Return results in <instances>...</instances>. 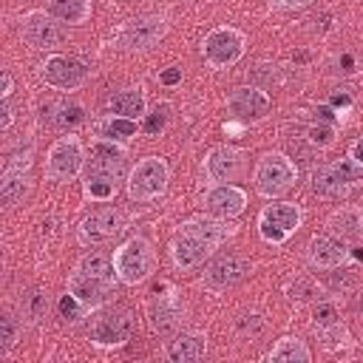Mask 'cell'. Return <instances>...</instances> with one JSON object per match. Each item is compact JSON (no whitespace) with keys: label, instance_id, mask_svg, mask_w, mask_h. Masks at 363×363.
Segmentation results:
<instances>
[{"label":"cell","instance_id":"cell-1","mask_svg":"<svg viewBox=\"0 0 363 363\" xmlns=\"http://www.w3.org/2000/svg\"><path fill=\"white\" fill-rule=\"evenodd\" d=\"M233 233V227H227L224 221L216 218H187L184 224H179L176 238L170 241V258L179 269H193L199 264H204V258Z\"/></svg>","mask_w":363,"mask_h":363},{"label":"cell","instance_id":"cell-2","mask_svg":"<svg viewBox=\"0 0 363 363\" xmlns=\"http://www.w3.org/2000/svg\"><path fill=\"white\" fill-rule=\"evenodd\" d=\"M116 278L119 275H116L113 261H108L99 252H91V255L79 258V264L74 267V272L68 278V292H74L88 309H96L111 298Z\"/></svg>","mask_w":363,"mask_h":363},{"label":"cell","instance_id":"cell-3","mask_svg":"<svg viewBox=\"0 0 363 363\" xmlns=\"http://www.w3.org/2000/svg\"><path fill=\"white\" fill-rule=\"evenodd\" d=\"M113 267H116V275L122 284H139L145 281L153 267H156V255H153V247L145 241V238H128L116 252H113Z\"/></svg>","mask_w":363,"mask_h":363},{"label":"cell","instance_id":"cell-4","mask_svg":"<svg viewBox=\"0 0 363 363\" xmlns=\"http://www.w3.org/2000/svg\"><path fill=\"white\" fill-rule=\"evenodd\" d=\"M360 184H363V164H357L352 156L326 164L323 170L315 173V182H312L315 193H320L326 199H343Z\"/></svg>","mask_w":363,"mask_h":363},{"label":"cell","instance_id":"cell-5","mask_svg":"<svg viewBox=\"0 0 363 363\" xmlns=\"http://www.w3.org/2000/svg\"><path fill=\"white\" fill-rule=\"evenodd\" d=\"M130 335H133V315L128 309H102L88 323L91 343H96L102 349L125 346L130 340Z\"/></svg>","mask_w":363,"mask_h":363},{"label":"cell","instance_id":"cell-6","mask_svg":"<svg viewBox=\"0 0 363 363\" xmlns=\"http://www.w3.org/2000/svg\"><path fill=\"white\" fill-rule=\"evenodd\" d=\"M167 164L159 156H147L136 162V167L128 176V196L133 201H153L167 190Z\"/></svg>","mask_w":363,"mask_h":363},{"label":"cell","instance_id":"cell-7","mask_svg":"<svg viewBox=\"0 0 363 363\" xmlns=\"http://www.w3.org/2000/svg\"><path fill=\"white\" fill-rule=\"evenodd\" d=\"M255 190L267 199L286 193L295 184V164L284 156V153H267L261 156L258 167H255Z\"/></svg>","mask_w":363,"mask_h":363},{"label":"cell","instance_id":"cell-8","mask_svg":"<svg viewBox=\"0 0 363 363\" xmlns=\"http://www.w3.org/2000/svg\"><path fill=\"white\" fill-rule=\"evenodd\" d=\"M301 224V210L292 201H278L267 204L258 216V233L269 244H284Z\"/></svg>","mask_w":363,"mask_h":363},{"label":"cell","instance_id":"cell-9","mask_svg":"<svg viewBox=\"0 0 363 363\" xmlns=\"http://www.w3.org/2000/svg\"><path fill=\"white\" fill-rule=\"evenodd\" d=\"M43 82L57 88V91H74L79 85H85V79L91 77V65L79 57H48L43 62V71H40Z\"/></svg>","mask_w":363,"mask_h":363},{"label":"cell","instance_id":"cell-10","mask_svg":"<svg viewBox=\"0 0 363 363\" xmlns=\"http://www.w3.org/2000/svg\"><path fill=\"white\" fill-rule=\"evenodd\" d=\"M85 162L82 145L74 136H62L51 145L48 150V162H45V173L51 182H71L74 176H79Z\"/></svg>","mask_w":363,"mask_h":363},{"label":"cell","instance_id":"cell-11","mask_svg":"<svg viewBox=\"0 0 363 363\" xmlns=\"http://www.w3.org/2000/svg\"><path fill=\"white\" fill-rule=\"evenodd\" d=\"M201 54L213 68H227V65L241 60L244 34L235 28H213L201 43Z\"/></svg>","mask_w":363,"mask_h":363},{"label":"cell","instance_id":"cell-12","mask_svg":"<svg viewBox=\"0 0 363 363\" xmlns=\"http://www.w3.org/2000/svg\"><path fill=\"white\" fill-rule=\"evenodd\" d=\"M125 230V216H122V210H116V207H102V210H96V213H91L82 224H79V230H77V238H79V244H85V247H99V244H108L113 235H119Z\"/></svg>","mask_w":363,"mask_h":363},{"label":"cell","instance_id":"cell-13","mask_svg":"<svg viewBox=\"0 0 363 363\" xmlns=\"http://www.w3.org/2000/svg\"><path fill=\"white\" fill-rule=\"evenodd\" d=\"M122 173H125V150L111 139L96 142L91 147V162H88L85 179H99V182H108L116 187Z\"/></svg>","mask_w":363,"mask_h":363},{"label":"cell","instance_id":"cell-14","mask_svg":"<svg viewBox=\"0 0 363 363\" xmlns=\"http://www.w3.org/2000/svg\"><path fill=\"white\" fill-rule=\"evenodd\" d=\"M167 26L162 17H136L130 20L122 31H119V48L125 51H145L150 45H156L162 37H164Z\"/></svg>","mask_w":363,"mask_h":363},{"label":"cell","instance_id":"cell-15","mask_svg":"<svg viewBox=\"0 0 363 363\" xmlns=\"http://www.w3.org/2000/svg\"><path fill=\"white\" fill-rule=\"evenodd\" d=\"M244 207H247V193L230 182L213 184L204 193V210L216 218H235L244 213Z\"/></svg>","mask_w":363,"mask_h":363},{"label":"cell","instance_id":"cell-16","mask_svg":"<svg viewBox=\"0 0 363 363\" xmlns=\"http://www.w3.org/2000/svg\"><path fill=\"white\" fill-rule=\"evenodd\" d=\"M250 275V261L235 255V252H227V255H218L207 272H204V284L210 289H230L235 284H241L244 278Z\"/></svg>","mask_w":363,"mask_h":363},{"label":"cell","instance_id":"cell-17","mask_svg":"<svg viewBox=\"0 0 363 363\" xmlns=\"http://www.w3.org/2000/svg\"><path fill=\"white\" fill-rule=\"evenodd\" d=\"M54 20H57L54 14L28 11V14L23 17V26H20L23 40H26L31 48H54V45L62 40V31H60V26H57Z\"/></svg>","mask_w":363,"mask_h":363},{"label":"cell","instance_id":"cell-18","mask_svg":"<svg viewBox=\"0 0 363 363\" xmlns=\"http://www.w3.org/2000/svg\"><path fill=\"white\" fill-rule=\"evenodd\" d=\"M227 108L235 119H261L269 111V96L255 85H241L230 94Z\"/></svg>","mask_w":363,"mask_h":363},{"label":"cell","instance_id":"cell-19","mask_svg":"<svg viewBox=\"0 0 363 363\" xmlns=\"http://www.w3.org/2000/svg\"><path fill=\"white\" fill-rule=\"evenodd\" d=\"M244 162H241V150L235 147H227V145H218L207 153L204 159V173L210 182L216 184H224V182H233L238 173H241Z\"/></svg>","mask_w":363,"mask_h":363},{"label":"cell","instance_id":"cell-20","mask_svg":"<svg viewBox=\"0 0 363 363\" xmlns=\"http://www.w3.org/2000/svg\"><path fill=\"white\" fill-rule=\"evenodd\" d=\"M349 258V250L343 244V238L337 235H315L309 241V261L320 269H335Z\"/></svg>","mask_w":363,"mask_h":363},{"label":"cell","instance_id":"cell-21","mask_svg":"<svg viewBox=\"0 0 363 363\" xmlns=\"http://www.w3.org/2000/svg\"><path fill=\"white\" fill-rule=\"evenodd\" d=\"M108 108L113 116H125V119H139L147 113V99H145V91L136 85V88H122L116 94H111L108 99Z\"/></svg>","mask_w":363,"mask_h":363},{"label":"cell","instance_id":"cell-22","mask_svg":"<svg viewBox=\"0 0 363 363\" xmlns=\"http://www.w3.org/2000/svg\"><path fill=\"white\" fill-rule=\"evenodd\" d=\"M204 354H207V340L201 335L182 332L167 343V360L173 363H193V360H201Z\"/></svg>","mask_w":363,"mask_h":363},{"label":"cell","instance_id":"cell-23","mask_svg":"<svg viewBox=\"0 0 363 363\" xmlns=\"http://www.w3.org/2000/svg\"><path fill=\"white\" fill-rule=\"evenodd\" d=\"M28 187H31L28 167H23V164H6L3 179H0V199L6 204H17V201H23V196L28 193Z\"/></svg>","mask_w":363,"mask_h":363},{"label":"cell","instance_id":"cell-24","mask_svg":"<svg viewBox=\"0 0 363 363\" xmlns=\"http://www.w3.org/2000/svg\"><path fill=\"white\" fill-rule=\"evenodd\" d=\"M147 320H150V329L156 335H170L179 326V309L170 298H156L147 306Z\"/></svg>","mask_w":363,"mask_h":363},{"label":"cell","instance_id":"cell-25","mask_svg":"<svg viewBox=\"0 0 363 363\" xmlns=\"http://www.w3.org/2000/svg\"><path fill=\"white\" fill-rule=\"evenodd\" d=\"M48 14H54L60 23L79 26L91 17V0H51Z\"/></svg>","mask_w":363,"mask_h":363},{"label":"cell","instance_id":"cell-26","mask_svg":"<svg viewBox=\"0 0 363 363\" xmlns=\"http://www.w3.org/2000/svg\"><path fill=\"white\" fill-rule=\"evenodd\" d=\"M45 119L57 130H68V128H77L85 119V111L77 102H54V105L45 108Z\"/></svg>","mask_w":363,"mask_h":363},{"label":"cell","instance_id":"cell-27","mask_svg":"<svg viewBox=\"0 0 363 363\" xmlns=\"http://www.w3.org/2000/svg\"><path fill=\"white\" fill-rule=\"evenodd\" d=\"M309 349L303 346V340L298 337H284L278 340V346L269 352V360H281V363H309Z\"/></svg>","mask_w":363,"mask_h":363},{"label":"cell","instance_id":"cell-28","mask_svg":"<svg viewBox=\"0 0 363 363\" xmlns=\"http://www.w3.org/2000/svg\"><path fill=\"white\" fill-rule=\"evenodd\" d=\"M99 133H102L105 139H111V142H128V139L136 136V119H125V116H113V113H111V116L102 122Z\"/></svg>","mask_w":363,"mask_h":363},{"label":"cell","instance_id":"cell-29","mask_svg":"<svg viewBox=\"0 0 363 363\" xmlns=\"http://www.w3.org/2000/svg\"><path fill=\"white\" fill-rule=\"evenodd\" d=\"M329 227H332V233L335 235H340V238H354L363 227H360V213L357 210H340V213H335L332 218H329Z\"/></svg>","mask_w":363,"mask_h":363},{"label":"cell","instance_id":"cell-30","mask_svg":"<svg viewBox=\"0 0 363 363\" xmlns=\"http://www.w3.org/2000/svg\"><path fill=\"white\" fill-rule=\"evenodd\" d=\"M85 303L74 295V292H65L62 298H60V303H57V312H60V318L62 320H79L82 315H85Z\"/></svg>","mask_w":363,"mask_h":363},{"label":"cell","instance_id":"cell-31","mask_svg":"<svg viewBox=\"0 0 363 363\" xmlns=\"http://www.w3.org/2000/svg\"><path fill=\"white\" fill-rule=\"evenodd\" d=\"M312 320H315V329H320V332H326V329H337V326H340L335 303H318Z\"/></svg>","mask_w":363,"mask_h":363},{"label":"cell","instance_id":"cell-32","mask_svg":"<svg viewBox=\"0 0 363 363\" xmlns=\"http://www.w3.org/2000/svg\"><path fill=\"white\" fill-rule=\"evenodd\" d=\"M167 119H170V105L162 102V105H156L150 113H145V130H147V133H162V130L167 128Z\"/></svg>","mask_w":363,"mask_h":363},{"label":"cell","instance_id":"cell-33","mask_svg":"<svg viewBox=\"0 0 363 363\" xmlns=\"http://www.w3.org/2000/svg\"><path fill=\"white\" fill-rule=\"evenodd\" d=\"M306 136H309V142H312L315 147H329V145L335 142V125H329V122H315V125H309Z\"/></svg>","mask_w":363,"mask_h":363},{"label":"cell","instance_id":"cell-34","mask_svg":"<svg viewBox=\"0 0 363 363\" xmlns=\"http://www.w3.org/2000/svg\"><path fill=\"white\" fill-rule=\"evenodd\" d=\"M23 312L28 315V320L43 318V312H45V295H43L40 289H31V292L23 298Z\"/></svg>","mask_w":363,"mask_h":363},{"label":"cell","instance_id":"cell-35","mask_svg":"<svg viewBox=\"0 0 363 363\" xmlns=\"http://www.w3.org/2000/svg\"><path fill=\"white\" fill-rule=\"evenodd\" d=\"M14 343H17V320L11 315H3L0 318V349L9 352Z\"/></svg>","mask_w":363,"mask_h":363},{"label":"cell","instance_id":"cell-36","mask_svg":"<svg viewBox=\"0 0 363 363\" xmlns=\"http://www.w3.org/2000/svg\"><path fill=\"white\" fill-rule=\"evenodd\" d=\"M113 184L108 182H99V179H85V196L88 199H96V201H108L113 196Z\"/></svg>","mask_w":363,"mask_h":363},{"label":"cell","instance_id":"cell-37","mask_svg":"<svg viewBox=\"0 0 363 363\" xmlns=\"http://www.w3.org/2000/svg\"><path fill=\"white\" fill-rule=\"evenodd\" d=\"M309 295H315V286H312L309 281H295V286H292V298H298V301H306Z\"/></svg>","mask_w":363,"mask_h":363},{"label":"cell","instance_id":"cell-38","mask_svg":"<svg viewBox=\"0 0 363 363\" xmlns=\"http://www.w3.org/2000/svg\"><path fill=\"white\" fill-rule=\"evenodd\" d=\"M159 82H164V85L182 82V68H167V71H162V74H159Z\"/></svg>","mask_w":363,"mask_h":363},{"label":"cell","instance_id":"cell-39","mask_svg":"<svg viewBox=\"0 0 363 363\" xmlns=\"http://www.w3.org/2000/svg\"><path fill=\"white\" fill-rule=\"evenodd\" d=\"M261 318L258 315H247L244 320H241V332H261Z\"/></svg>","mask_w":363,"mask_h":363},{"label":"cell","instance_id":"cell-40","mask_svg":"<svg viewBox=\"0 0 363 363\" xmlns=\"http://www.w3.org/2000/svg\"><path fill=\"white\" fill-rule=\"evenodd\" d=\"M349 156H352L357 164H363V139H357V142L352 145V153H349Z\"/></svg>","mask_w":363,"mask_h":363},{"label":"cell","instance_id":"cell-41","mask_svg":"<svg viewBox=\"0 0 363 363\" xmlns=\"http://www.w3.org/2000/svg\"><path fill=\"white\" fill-rule=\"evenodd\" d=\"M278 6H284V9H303V6H309L312 0H275Z\"/></svg>","mask_w":363,"mask_h":363},{"label":"cell","instance_id":"cell-42","mask_svg":"<svg viewBox=\"0 0 363 363\" xmlns=\"http://www.w3.org/2000/svg\"><path fill=\"white\" fill-rule=\"evenodd\" d=\"M9 125H11V105H9V99L3 102V130H9Z\"/></svg>","mask_w":363,"mask_h":363},{"label":"cell","instance_id":"cell-43","mask_svg":"<svg viewBox=\"0 0 363 363\" xmlns=\"http://www.w3.org/2000/svg\"><path fill=\"white\" fill-rule=\"evenodd\" d=\"M3 99H9V94H11V77H9V71H3Z\"/></svg>","mask_w":363,"mask_h":363},{"label":"cell","instance_id":"cell-44","mask_svg":"<svg viewBox=\"0 0 363 363\" xmlns=\"http://www.w3.org/2000/svg\"><path fill=\"white\" fill-rule=\"evenodd\" d=\"M360 312H363V292H360Z\"/></svg>","mask_w":363,"mask_h":363},{"label":"cell","instance_id":"cell-45","mask_svg":"<svg viewBox=\"0 0 363 363\" xmlns=\"http://www.w3.org/2000/svg\"><path fill=\"white\" fill-rule=\"evenodd\" d=\"M360 227H363V213H360Z\"/></svg>","mask_w":363,"mask_h":363}]
</instances>
